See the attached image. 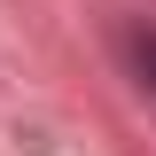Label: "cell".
Here are the masks:
<instances>
[{
  "instance_id": "obj_1",
  "label": "cell",
  "mask_w": 156,
  "mask_h": 156,
  "mask_svg": "<svg viewBox=\"0 0 156 156\" xmlns=\"http://www.w3.org/2000/svg\"><path fill=\"white\" fill-rule=\"evenodd\" d=\"M133 55H140V78L156 86V31H140V39H133Z\"/></svg>"
}]
</instances>
